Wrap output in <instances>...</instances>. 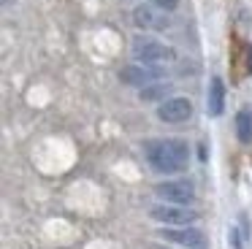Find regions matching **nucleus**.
Returning <instances> with one entry per match:
<instances>
[{
  "mask_svg": "<svg viewBox=\"0 0 252 249\" xmlns=\"http://www.w3.org/2000/svg\"><path fill=\"white\" fill-rule=\"evenodd\" d=\"M160 76V68L158 65H127L122 68L120 79L125 84H133V87H147L149 81H155Z\"/></svg>",
  "mask_w": 252,
  "mask_h": 249,
  "instance_id": "7",
  "label": "nucleus"
},
{
  "mask_svg": "<svg viewBox=\"0 0 252 249\" xmlns=\"http://www.w3.org/2000/svg\"><path fill=\"white\" fill-rule=\"evenodd\" d=\"M147 160L155 171L160 173H176L187 165L190 160V149L185 141L176 138H165V141H147Z\"/></svg>",
  "mask_w": 252,
  "mask_h": 249,
  "instance_id": "1",
  "label": "nucleus"
},
{
  "mask_svg": "<svg viewBox=\"0 0 252 249\" xmlns=\"http://www.w3.org/2000/svg\"><path fill=\"white\" fill-rule=\"evenodd\" d=\"M155 3H158L160 8H165V11H174L176 5H179V0H155Z\"/></svg>",
  "mask_w": 252,
  "mask_h": 249,
  "instance_id": "12",
  "label": "nucleus"
},
{
  "mask_svg": "<svg viewBox=\"0 0 252 249\" xmlns=\"http://www.w3.org/2000/svg\"><path fill=\"white\" fill-rule=\"evenodd\" d=\"M168 92H171V84H163V81H158V84H147V87H141V100H147V103L163 100Z\"/></svg>",
  "mask_w": 252,
  "mask_h": 249,
  "instance_id": "11",
  "label": "nucleus"
},
{
  "mask_svg": "<svg viewBox=\"0 0 252 249\" xmlns=\"http://www.w3.org/2000/svg\"><path fill=\"white\" fill-rule=\"evenodd\" d=\"M236 135H239L241 144H250L252 141V114L247 108H241L236 114Z\"/></svg>",
  "mask_w": 252,
  "mask_h": 249,
  "instance_id": "10",
  "label": "nucleus"
},
{
  "mask_svg": "<svg viewBox=\"0 0 252 249\" xmlns=\"http://www.w3.org/2000/svg\"><path fill=\"white\" fill-rule=\"evenodd\" d=\"M133 22H136L138 27H144V30H163V27L168 25L152 5H138V8L133 11Z\"/></svg>",
  "mask_w": 252,
  "mask_h": 249,
  "instance_id": "8",
  "label": "nucleus"
},
{
  "mask_svg": "<svg viewBox=\"0 0 252 249\" xmlns=\"http://www.w3.org/2000/svg\"><path fill=\"white\" fill-rule=\"evenodd\" d=\"M225 108V84L220 76H214L212 81H209V95H206V111L212 114V117H220Z\"/></svg>",
  "mask_w": 252,
  "mask_h": 249,
  "instance_id": "9",
  "label": "nucleus"
},
{
  "mask_svg": "<svg viewBox=\"0 0 252 249\" xmlns=\"http://www.w3.org/2000/svg\"><path fill=\"white\" fill-rule=\"evenodd\" d=\"M133 54H136L138 62L158 65V68L174 60V49L165 46V43H160V41H149V38H138L136 46H133Z\"/></svg>",
  "mask_w": 252,
  "mask_h": 249,
  "instance_id": "3",
  "label": "nucleus"
},
{
  "mask_svg": "<svg viewBox=\"0 0 252 249\" xmlns=\"http://www.w3.org/2000/svg\"><path fill=\"white\" fill-rule=\"evenodd\" d=\"M160 236L171 244H179L187 249H209L206 233H201L198 227H171V230H160Z\"/></svg>",
  "mask_w": 252,
  "mask_h": 249,
  "instance_id": "5",
  "label": "nucleus"
},
{
  "mask_svg": "<svg viewBox=\"0 0 252 249\" xmlns=\"http://www.w3.org/2000/svg\"><path fill=\"white\" fill-rule=\"evenodd\" d=\"M158 117L163 119V122H185V119L192 117V103L187 100V97H168V100L160 103L158 108Z\"/></svg>",
  "mask_w": 252,
  "mask_h": 249,
  "instance_id": "6",
  "label": "nucleus"
},
{
  "mask_svg": "<svg viewBox=\"0 0 252 249\" xmlns=\"http://www.w3.org/2000/svg\"><path fill=\"white\" fill-rule=\"evenodd\" d=\"M155 195L163 198L165 203H176V206H185L195 200V184L187 182V179H176V182H160L155 187Z\"/></svg>",
  "mask_w": 252,
  "mask_h": 249,
  "instance_id": "4",
  "label": "nucleus"
},
{
  "mask_svg": "<svg viewBox=\"0 0 252 249\" xmlns=\"http://www.w3.org/2000/svg\"><path fill=\"white\" fill-rule=\"evenodd\" d=\"M149 217L160 225H171V227H190L192 222L198 219V214L192 209H185V206L176 203H160L149 209Z\"/></svg>",
  "mask_w": 252,
  "mask_h": 249,
  "instance_id": "2",
  "label": "nucleus"
},
{
  "mask_svg": "<svg viewBox=\"0 0 252 249\" xmlns=\"http://www.w3.org/2000/svg\"><path fill=\"white\" fill-rule=\"evenodd\" d=\"M247 70L252 73V46H247Z\"/></svg>",
  "mask_w": 252,
  "mask_h": 249,
  "instance_id": "13",
  "label": "nucleus"
}]
</instances>
